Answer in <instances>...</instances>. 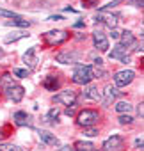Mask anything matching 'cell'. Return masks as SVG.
I'll return each mask as SVG.
<instances>
[{"label":"cell","instance_id":"6da1fadb","mask_svg":"<svg viewBox=\"0 0 144 151\" xmlns=\"http://www.w3.org/2000/svg\"><path fill=\"white\" fill-rule=\"evenodd\" d=\"M93 78H94V69L91 66H77L73 77H71V80L78 86H87Z\"/></svg>","mask_w":144,"mask_h":151},{"label":"cell","instance_id":"7a4b0ae2","mask_svg":"<svg viewBox=\"0 0 144 151\" xmlns=\"http://www.w3.org/2000/svg\"><path fill=\"white\" fill-rule=\"evenodd\" d=\"M69 37V34L66 30H48L46 34H43V39L48 46H59L62 43H66Z\"/></svg>","mask_w":144,"mask_h":151},{"label":"cell","instance_id":"3957f363","mask_svg":"<svg viewBox=\"0 0 144 151\" xmlns=\"http://www.w3.org/2000/svg\"><path fill=\"white\" fill-rule=\"evenodd\" d=\"M98 117H100L98 110L84 109V110H82V112H78V116H77V124H78V126L87 128V126H93V124L98 121Z\"/></svg>","mask_w":144,"mask_h":151},{"label":"cell","instance_id":"277c9868","mask_svg":"<svg viewBox=\"0 0 144 151\" xmlns=\"http://www.w3.org/2000/svg\"><path fill=\"white\" fill-rule=\"evenodd\" d=\"M133 77H135V73H133L132 69H123V71H117V73L114 75V84H116L117 87H126V86L133 80Z\"/></svg>","mask_w":144,"mask_h":151},{"label":"cell","instance_id":"5b68a950","mask_svg":"<svg viewBox=\"0 0 144 151\" xmlns=\"http://www.w3.org/2000/svg\"><path fill=\"white\" fill-rule=\"evenodd\" d=\"M53 101L59 103V105H68V107H71V105H75V101H77V94H75L73 91H60L59 94L53 96Z\"/></svg>","mask_w":144,"mask_h":151},{"label":"cell","instance_id":"8992f818","mask_svg":"<svg viewBox=\"0 0 144 151\" xmlns=\"http://www.w3.org/2000/svg\"><path fill=\"white\" fill-rule=\"evenodd\" d=\"M23 94H25V89H23L22 86H18V84H11L9 87H6V96H7L9 100H13L14 103L22 101Z\"/></svg>","mask_w":144,"mask_h":151},{"label":"cell","instance_id":"52a82bcc","mask_svg":"<svg viewBox=\"0 0 144 151\" xmlns=\"http://www.w3.org/2000/svg\"><path fill=\"white\" fill-rule=\"evenodd\" d=\"M123 147V137L112 135L103 142V151H119Z\"/></svg>","mask_w":144,"mask_h":151},{"label":"cell","instance_id":"ba28073f","mask_svg":"<svg viewBox=\"0 0 144 151\" xmlns=\"http://www.w3.org/2000/svg\"><path fill=\"white\" fill-rule=\"evenodd\" d=\"M93 41H94V46H96L98 50H102V52H107V50H109V39L105 37L103 32L96 30V32L93 34Z\"/></svg>","mask_w":144,"mask_h":151},{"label":"cell","instance_id":"9c48e42d","mask_svg":"<svg viewBox=\"0 0 144 151\" xmlns=\"http://www.w3.org/2000/svg\"><path fill=\"white\" fill-rule=\"evenodd\" d=\"M103 23V25H107L110 30L112 29H116V25H117V16H114V14H100V16H96V23Z\"/></svg>","mask_w":144,"mask_h":151},{"label":"cell","instance_id":"30bf717a","mask_svg":"<svg viewBox=\"0 0 144 151\" xmlns=\"http://www.w3.org/2000/svg\"><path fill=\"white\" fill-rule=\"evenodd\" d=\"M39 139H41L46 146H57V144H59V139H57L53 133L46 132V130H39Z\"/></svg>","mask_w":144,"mask_h":151},{"label":"cell","instance_id":"8fae6325","mask_svg":"<svg viewBox=\"0 0 144 151\" xmlns=\"http://www.w3.org/2000/svg\"><path fill=\"white\" fill-rule=\"evenodd\" d=\"M84 96L89 98V100H94V101H102V100H103V98H102V93H100L98 87H94V86H87L86 91H84Z\"/></svg>","mask_w":144,"mask_h":151},{"label":"cell","instance_id":"7c38bea8","mask_svg":"<svg viewBox=\"0 0 144 151\" xmlns=\"http://www.w3.org/2000/svg\"><path fill=\"white\" fill-rule=\"evenodd\" d=\"M55 60L57 62H60V64H73V62H77V53L75 52H71V53H59L57 57H55Z\"/></svg>","mask_w":144,"mask_h":151},{"label":"cell","instance_id":"4fadbf2b","mask_svg":"<svg viewBox=\"0 0 144 151\" xmlns=\"http://www.w3.org/2000/svg\"><path fill=\"white\" fill-rule=\"evenodd\" d=\"M117 93H119V91H117L116 87L107 86V87H105V100H102V101H103V105H105V107H109V105H110V101L117 96Z\"/></svg>","mask_w":144,"mask_h":151},{"label":"cell","instance_id":"5bb4252c","mask_svg":"<svg viewBox=\"0 0 144 151\" xmlns=\"http://www.w3.org/2000/svg\"><path fill=\"white\" fill-rule=\"evenodd\" d=\"M109 57H110V59H117V60H121L123 57H126V46H123V45H116L114 50L109 53Z\"/></svg>","mask_w":144,"mask_h":151},{"label":"cell","instance_id":"9a60e30c","mask_svg":"<svg viewBox=\"0 0 144 151\" xmlns=\"http://www.w3.org/2000/svg\"><path fill=\"white\" fill-rule=\"evenodd\" d=\"M23 60H25V64H29L30 68H36V46H32V48H29L27 52H25V55H23Z\"/></svg>","mask_w":144,"mask_h":151},{"label":"cell","instance_id":"2e32d148","mask_svg":"<svg viewBox=\"0 0 144 151\" xmlns=\"http://www.w3.org/2000/svg\"><path fill=\"white\" fill-rule=\"evenodd\" d=\"M13 119H14V123H16V124H20V126H27V124H30V121H29V116H27V112H23V110H18V112H14Z\"/></svg>","mask_w":144,"mask_h":151},{"label":"cell","instance_id":"e0dca14e","mask_svg":"<svg viewBox=\"0 0 144 151\" xmlns=\"http://www.w3.org/2000/svg\"><path fill=\"white\" fill-rule=\"evenodd\" d=\"M119 45H123V46H130V45H133V34L130 32V30H125V32H121L119 34Z\"/></svg>","mask_w":144,"mask_h":151},{"label":"cell","instance_id":"ac0fdd59","mask_svg":"<svg viewBox=\"0 0 144 151\" xmlns=\"http://www.w3.org/2000/svg\"><path fill=\"white\" fill-rule=\"evenodd\" d=\"M43 87L48 89V91H57V89H59V80L50 75V77H46V78L43 80Z\"/></svg>","mask_w":144,"mask_h":151},{"label":"cell","instance_id":"d6986e66","mask_svg":"<svg viewBox=\"0 0 144 151\" xmlns=\"http://www.w3.org/2000/svg\"><path fill=\"white\" fill-rule=\"evenodd\" d=\"M75 151H98L91 142H84V140H78L75 142Z\"/></svg>","mask_w":144,"mask_h":151},{"label":"cell","instance_id":"ffe728a7","mask_svg":"<svg viewBox=\"0 0 144 151\" xmlns=\"http://www.w3.org/2000/svg\"><path fill=\"white\" fill-rule=\"evenodd\" d=\"M6 27H23V29H27V27H30V22L22 20V18H16L13 22H6Z\"/></svg>","mask_w":144,"mask_h":151},{"label":"cell","instance_id":"44dd1931","mask_svg":"<svg viewBox=\"0 0 144 151\" xmlns=\"http://www.w3.org/2000/svg\"><path fill=\"white\" fill-rule=\"evenodd\" d=\"M116 110H117L119 114H128V112L132 110V105H130L128 101H119V103H116Z\"/></svg>","mask_w":144,"mask_h":151},{"label":"cell","instance_id":"7402d4cb","mask_svg":"<svg viewBox=\"0 0 144 151\" xmlns=\"http://www.w3.org/2000/svg\"><path fill=\"white\" fill-rule=\"evenodd\" d=\"M22 37H29V34H25V32H14V34L7 36V37H6L4 41H6V43H14V41L22 39Z\"/></svg>","mask_w":144,"mask_h":151},{"label":"cell","instance_id":"603a6c76","mask_svg":"<svg viewBox=\"0 0 144 151\" xmlns=\"http://www.w3.org/2000/svg\"><path fill=\"white\" fill-rule=\"evenodd\" d=\"M57 117H59V110H57V109H52V110L46 114L45 119H46L48 123H57Z\"/></svg>","mask_w":144,"mask_h":151},{"label":"cell","instance_id":"cb8c5ba5","mask_svg":"<svg viewBox=\"0 0 144 151\" xmlns=\"http://www.w3.org/2000/svg\"><path fill=\"white\" fill-rule=\"evenodd\" d=\"M0 151H22V147L14 144H0Z\"/></svg>","mask_w":144,"mask_h":151},{"label":"cell","instance_id":"d4e9b609","mask_svg":"<svg viewBox=\"0 0 144 151\" xmlns=\"http://www.w3.org/2000/svg\"><path fill=\"white\" fill-rule=\"evenodd\" d=\"M13 73L16 75V77H20V78H27L29 77V69H22V68H14Z\"/></svg>","mask_w":144,"mask_h":151},{"label":"cell","instance_id":"484cf974","mask_svg":"<svg viewBox=\"0 0 144 151\" xmlns=\"http://www.w3.org/2000/svg\"><path fill=\"white\" fill-rule=\"evenodd\" d=\"M0 16H6V18H20V14L13 13V11H6V9H0Z\"/></svg>","mask_w":144,"mask_h":151},{"label":"cell","instance_id":"4316f807","mask_svg":"<svg viewBox=\"0 0 144 151\" xmlns=\"http://www.w3.org/2000/svg\"><path fill=\"white\" fill-rule=\"evenodd\" d=\"M132 121H133V117L128 116V114H121V116H119V123H121V124H130Z\"/></svg>","mask_w":144,"mask_h":151},{"label":"cell","instance_id":"83f0119b","mask_svg":"<svg viewBox=\"0 0 144 151\" xmlns=\"http://www.w3.org/2000/svg\"><path fill=\"white\" fill-rule=\"evenodd\" d=\"M82 4H84V7H94V6H98V0H82Z\"/></svg>","mask_w":144,"mask_h":151},{"label":"cell","instance_id":"f1b7e54d","mask_svg":"<svg viewBox=\"0 0 144 151\" xmlns=\"http://www.w3.org/2000/svg\"><path fill=\"white\" fill-rule=\"evenodd\" d=\"M86 135H87V137H94V135H98V130H96V128H89V126H87Z\"/></svg>","mask_w":144,"mask_h":151},{"label":"cell","instance_id":"f546056e","mask_svg":"<svg viewBox=\"0 0 144 151\" xmlns=\"http://www.w3.org/2000/svg\"><path fill=\"white\" fill-rule=\"evenodd\" d=\"M130 4H132V6H135V7H142V4H144V2H142V0H132Z\"/></svg>","mask_w":144,"mask_h":151},{"label":"cell","instance_id":"4dcf8cb0","mask_svg":"<svg viewBox=\"0 0 144 151\" xmlns=\"http://www.w3.org/2000/svg\"><path fill=\"white\" fill-rule=\"evenodd\" d=\"M73 112H75V105H71V107L66 109V114H68V116H73Z\"/></svg>","mask_w":144,"mask_h":151},{"label":"cell","instance_id":"1f68e13d","mask_svg":"<svg viewBox=\"0 0 144 151\" xmlns=\"http://www.w3.org/2000/svg\"><path fill=\"white\" fill-rule=\"evenodd\" d=\"M59 151H75V147H69V146H62Z\"/></svg>","mask_w":144,"mask_h":151},{"label":"cell","instance_id":"d6a6232c","mask_svg":"<svg viewBox=\"0 0 144 151\" xmlns=\"http://www.w3.org/2000/svg\"><path fill=\"white\" fill-rule=\"evenodd\" d=\"M48 20H52V22H59V20H62V16H59V14H55V16H50Z\"/></svg>","mask_w":144,"mask_h":151},{"label":"cell","instance_id":"836d02e7","mask_svg":"<svg viewBox=\"0 0 144 151\" xmlns=\"http://www.w3.org/2000/svg\"><path fill=\"white\" fill-rule=\"evenodd\" d=\"M110 36H112L114 39H117V37H119V32H117L116 29H112V32H110Z\"/></svg>","mask_w":144,"mask_h":151},{"label":"cell","instance_id":"e575fe53","mask_svg":"<svg viewBox=\"0 0 144 151\" xmlns=\"http://www.w3.org/2000/svg\"><path fill=\"white\" fill-rule=\"evenodd\" d=\"M135 147H142V139H135Z\"/></svg>","mask_w":144,"mask_h":151},{"label":"cell","instance_id":"d590c367","mask_svg":"<svg viewBox=\"0 0 144 151\" xmlns=\"http://www.w3.org/2000/svg\"><path fill=\"white\" fill-rule=\"evenodd\" d=\"M82 27H84V22H77L75 23V29H82Z\"/></svg>","mask_w":144,"mask_h":151},{"label":"cell","instance_id":"8d00e7d4","mask_svg":"<svg viewBox=\"0 0 144 151\" xmlns=\"http://www.w3.org/2000/svg\"><path fill=\"white\" fill-rule=\"evenodd\" d=\"M137 112H139V116H140V117H142V103H140V107H139V109H137Z\"/></svg>","mask_w":144,"mask_h":151}]
</instances>
